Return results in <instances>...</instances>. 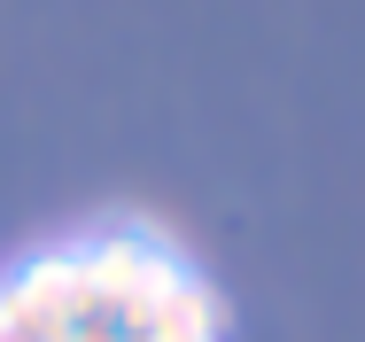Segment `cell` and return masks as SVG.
<instances>
[{"mask_svg":"<svg viewBox=\"0 0 365 342\" xmlns=\"http://www.w3.org/2000/svg\"><path fill=\"white\" fill-rule=\"evenodd\" d=\"M86 265L78 241H55L39 257H24L16 273H0V342H71Z\"/></svg>","mask_w":365,"mask_h":342,"instance_id":"7a4b0ae2","label":"cell"},{"mask_svg":"<svg viewBox=\"0 0 365 342\" xmlns=\"http://www.w3.org/2000/svg\"><path fill=\"white\" fill-rule=\"evenodd\" d=\"M78 265H86V296L117 319V335H125V342L140 335L171 296L195 288V265H187L163 233H148V226H117V233L78 241Z\"/></svg>","mask_w":365,"mask_h":342,"instance_id":"6da1fadb","label":"cell"}]
</instances>
